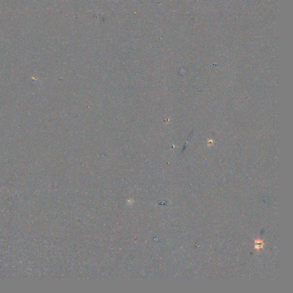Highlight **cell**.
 Segmentation results:
<instances>
[{
  "label": "cell",
  "instance_id": "obj_1",
  "mask_svg": "<svg viewBox=\"0 0 293 293\" xmlns=\"http://www.w3.org/2000/svg\"><path fill=\"white\" fill-rule=\"evenodd\" d=\"M263 246V241L260 239H257L255 240V247L256 249H260L262 248Z\"/></svg>",
  "mask_w": 293,
  "mask_h": 293
}]
</instances>
